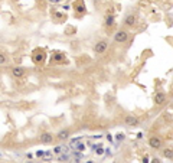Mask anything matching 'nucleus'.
I'll return each instance as SVG.
<instances>
[{
	"label": "nucleus",
	"mask_w": 173,
	"mask_h": 163,
	"mask_svg": "<svg viewBox=\"0 0 173 163\" xmlns=\"http://www.w3.org/2000/svg\"><path fill=\"white\" fill-rule=\"evenodd\" d=\"M30 59H32L33 65L36 68H43L46 65V61H48V52L45 48H41V46H37L30 53Z\"/></svg>",
	"instance_id": "1"
},
{
	"label": "nucleus",
	"mask_w": 173,
	"mask_h": 163,
	"mask_svg": "<svg viewBox=\"0 0 173 163\" xmlns=\"http://www.w3.org/2000/svg\"><path fill=\"white\" fill-rule=\"evenodd\" d=\"M48 62H49V67H58V65H64V64H68V56H66L65 52L62 51H53L51 53V56L48 58Z\"/></svg>",
	"instance_id": "2"
},
{
	"label": "nucleus",
	"mask_w": 173,
	"mask_h": 163,
	"mask_svg": "<svg viewBox=\"0 0 173 163\" xmlns=\"http://www.w3.org/2000/svg\"><path fill=\"white\" fill-rule=\"evenodd\" d=\"M72 10H74V16L77 19H82L87 14V5L84 0H74L72 2Z\"/></svg>",
	"instance_id": "3"
},
{
	"label": "nucleus",
	"mask_w": 173,
	"mask_h": 163,
	"mask_svg": "<svg viewBox=\"0 0 173 163\" xmlns=\"http://www.w3.org/2000/svg\"><path fill=\"white\" fill-rule=\"evenodd\" d=\"M49 16H51L52 22L56 25H64L66 22V17H68L66 13H64V12H61V10H58V9H53V7L49 10Z\"/></svg>",
	"instance_id": "4"
},
{
	"label": "nucleus",
	"mask_w": 173,
	"mask_h": 163,
	"mask_svg": "<svg viewBox=\"0 0 173 163\" xmlns=\"http://www.w3.org/2000/svg\"><path fill=\"white\" fill-rule=\"evenodd\" d=\"M108 48H110V43H108L107 39H100L98 42L94 43L92 51L95 55H103V53H105L108 51Z\"/></svg>",
	"instance_id": "5"
},
{
	"label": "nucleus",
	"mask_w": 173,
	"mask_h": 163,
	"mask_svg": "<svg viewBox=\"0 0 173 163\" xmlns=\"http://www.w3.org/2000/svg\"><path fill=\"white\" fill-rule=\"evenodd\" d=\"M128 38H130V33H128L127 29H117L112 35V39H114L116 43H126L128 41Z\"/></svg>",
	"instance_id": "6"
},
{
	"label": "nucleus",
	"mask_w": 173,
	"mask_h": 163,
	"mask_svg": "<svg viewBox=\"0 0 173 163\" xmlns=\"http://www.w3.org/2000/svg\"><path fill=\"white\" fill-rule=\"evenodd\" d=\"M10 75L12 78L14 80H22V78L26 77V74H28V69L25 67H20V65H16V67H12L10 68Z\"/></svg>",
	"instance_id": "7"
},
{
	"label": "nucleus",
	"mask_w": 173,
	"mask_h": 163,
	"mask_svg": "<svg viewBox=\"0 0 173 163\" xmlns=\"http://www.w3.org/2000/svg\"><path fill=\"white\" fill-rule=\"evenodd\" d=\"M137 20H139V17H137L136 13H128V14H126V17L123 19V25L128 29H133L137 25Z\"/></svg>",
	"instance_id": "8"
},
{
	"label": "nucleus",
	"mask_w": 173,
	"mask_h": 163,
	"mask_svg": "<svg viewBox=\"0 0 173 163\" xmlns=\"http://www.w3.org/2000/svg\"><path fill=\"white\" fill-rule=\"evenodd\" d=\"M116 26H117V23H116V16H114V13H107L105 14V19H104V28H105V30L110 32Z\"/></svg>",
	"instance_id": "9"
},
{
	"label": "nucleus",
	"mask_w": 173,
	"mask_h": 163,
	"mask_svg": "<svg viewBox=\"0 0 173 163\" xmlns=\"http://www.w3.org/2000/svg\"><path fill=\"white\" fill-rule=\"evenodd\" d=\"M147 143H149V146L151 149H155V150H160L163 147V139L159 137V136H150Z\"/></svg>",
	"instance_id": "10"
},
{
	"label": "nucleus",
	"mask_w": 173,
	"mask_h": 163,
	"mask_svg": "<svg viewBox=\"0 0 173 163\" xmlns=\"http://www.w3.org/2000/svg\"><path fill=\"white\" fill-rule=\"evenodd\" d=\"M124 124L127 126V127H139L140 126V118L137 117V115H126L124 117Z\"/></svg>",
	"instance_id": "11"
},
{
	"label": "nucleus",
	"mask_w": 173,
	"mask_h": 163,
	"mask_svg": "<svg viewBox=\"0 0 173 163\" xmlns=\"http://www.w3.org/2000/svg\"><path fill=\"white\" fill-rule=\"evenodd\" d=\"M153 100H155V104L156 106H164L166 104V101H167V97H166V94H164L163 91H157L155 94V97H153Z\"/></svg>",
	"instance_id": "12"
},
{
	"label": "nucleus",
	"mask_w": 173,
	"mask_h": 163,
	"mask_svg": "<svg viewBox=\"0 0 173 163\" xmlns=\"http://www.w3.org/2000/svg\"><path fill=\"white\" fill-rule=\"evenodd\" d=\"M53 140H55V134H52L49 131H45V133H42V134L39 136L41 144H51Z\"/></svg>",
	"instance_id": "13"
},
{
	"label": "nucleus",
	"mask_w": 173,
	"mask_h": 163,
	"mask_svg": "<svg viewBox=\"0 0 173 163\" xmlns=\"http://www.w3.org/2000/svg\"><path fill=\"white\" fill-rule=\"evenodd\" d=\"M69 137H71L69 129H62L55 134V140H59V142H65V140H68Z\"/></svg>",
	"instance_id": "14"
},
{
	"label": "nucleus",
	"mask_w": 173,
	"mask_h": 163,
	"mask_svg": "<svg viewBox=\"0 0 173 163\" xmlns=\"http://www.w3.org/2000/svg\"><path fill=\"white\" fill-rule=\"evenodd\" d=\"M162 156L164 159H167V160H173V149H170V147L163 149L162 150Z\"/></svg>",
	"instance_id": "15"
},
{
	"label": "nucleus",
	"mask_w": 173,
	"mask_h": 163,
	"mask_svg": "<svg viewBox=\"0 0 173 163\" xmlns=\"http://www.w3.org/2000/svg\"><path fill=\"white\" fill-rule=\"evenodd\" d=\"M9 62V55L6 52H0V65H6Z\"/></svg>",
	"instance_id": "16"
},
{
	"label": "nucleus",
	"mask_w": 173,
	"mask_h": 163,
	"mask_svg": "<svg viewBox=\"0 0 173 163\" xmlns=\"http://www.w3.org/2000/svg\"><path fill=\"white\" fill-rule=\"evenodd\" d=\"M95 149H97L95 150V154H98V156H101V154L104 153V150H105V149H103V146H98V147H95Z\"/></svg>",
	"instance_id": "17"
},
{
	"label": "nucleus",
	"mask_w": 173,
	"mask_h": 163,
	"mask_svg": "<svg viewBox=\"0 0 173 163\" xmlns=\"http://www.w3.org/2000/svg\"><path fill=\"white\" fill-rule=\"evenodd\" d=\"M116 139H117V140H118V142H123V140L126 139V136L123 134V133H118V134H117V136H116Z\"/></svg>",
	"instance_id": "18"
},
{
	"label": "nucleus",
	"mask_w": 173,
	"mask_h": 163,
	"mask_svg": "<svg viewBox=\"0 0 173 163\" xmlns=\"http://www.w3.org/2000/svg\"><path fill=\"white\" fill-rule=\"evenodd\" d=\"M45 156V152L43 150H37L36 152V157H43Z\"/></svg>",
	"instance_id": "19"
},
{
	"label": "nucleus",
	"mask_w": 173,
	"mask_h": 163,
	"mask_svg": "<svg viewBox=\"0 0 173 163\" xmlns=\"http://www.w3.org/2000/svg\"><path fill=\"white\" fill-rule=\"evenodd\" d=\"M53 152H55L56 154H59V153H61V152H62V146H56L55 149H53Z\"/></svg>",
	"instance_id": "20"
},
{
	"label": "nucleus",
	"mask_w": 173,
	"mask_h": 163,
	"mask_svg": "<svg viewBox=\"0 0 173 163\" xmlns=\"http://www.w3.org/2000/svg\"><path fill=\"white\" fill-rule=\"evenodd\" d=\"M49 3H52V5H59V3H62L64 0H48Z\"/></svg>",
	"instance_id": "21"
},
{
	"label": "nucleus",
	"mask_w": 173,
	"mask_h": 163,
	"mask_svg": "<svg viewBox=\"0 0 173 163\" xmlns=\"http://www.w3.org/2000/svg\"><path fill=\"white\" fill-rule=\"evenodd\" d=\"M75 149H77V150H80V152H82V150H84L85 147H84V144H78V146H77Z\"/></svg>",
	"instance_id": "22"
},
{
	"label": "nucleus",
	"mask_w": 173,
	"mask_h": 163,
	"mask_svg": "<svg viewBox=\"0 0 173 163\" xmlns=\"http://www.w3.org/2000/svg\"><path fill=\"white\" fill-rule=\"evenodd\" d=\"M45 157H46V159H48V157H52V154L49 153V152H46V153H45Z\"/></svg>",
	"instance_id": "23"
},
{
	"label": "nucleus",
	"mask_w": 173,
	"mask_h": 163,
	"mask_svg": "<svg viewBox=\"0 0 173 163\" xmlns=\"http://www.w3.org/2000/svg\"><path fill=\"white\" fill-rule=\"evenodd\" d=\"M143 162H144V163H149V157H143Z\"/></svg>",
	"instance_id": "24"
},
{
	"label": "nucleus",
	"mask_w": 173,
	"mask_h": 163,
	"mask_svg": "<svg viewBox=\"0 0 173 163\" xmlns=\"http://www.w3.org/2000/svg\"><path fill=\"white\" fill-rule=\"evenodd\" d=\"M0 74H2V69H0Z\"/></svg>",
	"instance_id": "25"
}]
</instances>
